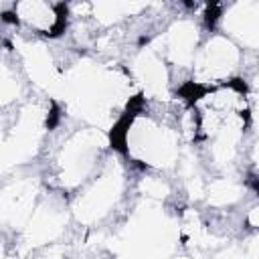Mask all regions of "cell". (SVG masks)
Listing matches in <instances>:
<instances>
[{
	"label": "cell",
	"mask_w": 259,
	"mask_h": 259,
	"mask_svg": "<svg viewBox=\"0 0 259 259\" xmlns=\"http://www.w3.org/2000/svg\"><path fill=\"white\" fill-rule=\"evenodd\" d=\"M14 16L36 34H59L67 22V6H55L47 2H18L14 4Z\"/></svg>",
	"instance_id": "6da1fadb"
}]
</instances>
